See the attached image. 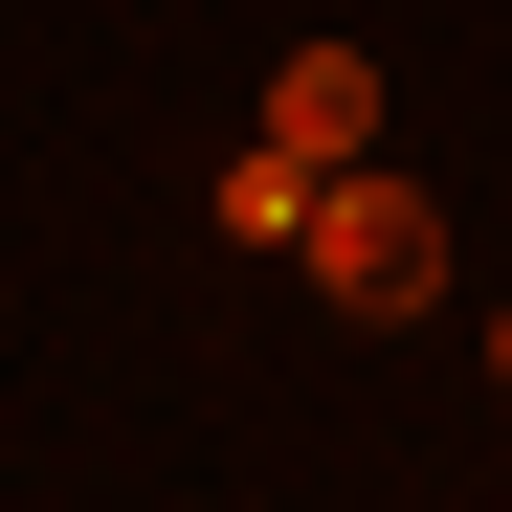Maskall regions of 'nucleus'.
Returning a JSON list of instances; mask_svg holds the SVG:
<instances>
[{
    "label": "nucleus",
    "instance_id": "f257e3e1",
    "mask_svg": "<svg viewBox=\"0 0 512 512\" xmlns=\"http://www.w3.org/2000/svg\"><path fill=\"white\" fill-rule=\"evenodd\" d=\"M290 268H312L334 312H357V334H401V312H446V201L357 156V179H312V223H290Z\"/></svg>",
    "mask_w": 512,
    "mask_h": 512
},
{
    "label": "nucleus",
    "instance_id": "f03ea898",
    "mask_svg": "<svg viewBox=\"0 0 512 512\" xmlns=\"http://www.w3.org/2000/svg\"><path fill=\"white\" fill-rule=\"evenodd\" d=\"M268 134L312 156V179H357V156H379V67H357V45H290V67H268Z\"/></svg>",
    "mask_w": 512,
    "mask_h": 512
},
{
    "label": "nucleus",
    "instance_id": "7ed1b4c3",
    "mask_svg": "<svg viewBox=\"0 0 512 512\" xmlns=\"http://www.w3.org/2000/svg\"><path fill=\"white\" fill-rule=\"evenodd\" d=\"M290 223H312V156L245 134V156H223V245H290Z\"/></svg>",
    "mask_w": 512,
    "mask_h": 512
},
{
    "label": "nucleus",
    "instance_id": "20e7f679",
    "mask_svg": "<svg viewBox=\"0 0 512 512\" xmlns=\"http://www.w3.org/2000/svg\"><path fill=\"white\" fill-rule=\"evenodd\" d=\"M490 379H512V312H490Z\"/></svg>",
    "mask_w": 512,
    "mask_h": 512
}]
</instances>
